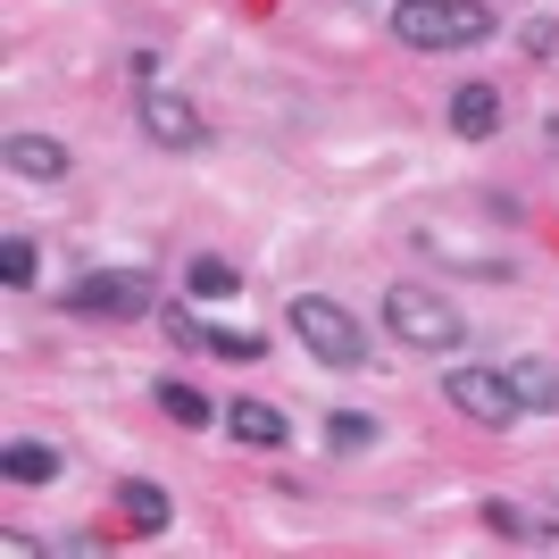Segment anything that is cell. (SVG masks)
<instances>
[{
	"mask_svg": "<svg viewBox=\"0 0 559 559\" xmlns=\"http://www.w3.org/2000/svg\"><path fill=\"white\" fill-rule=\"evenodd\" d=\"M393 34L409 50H467V43H485V34H492V9H485V0H401Z\"/></svg>",
	"mask_w": 559,
	"mask_h": 559,
	"instance_id": "6da1fadb",
	"label": "cell"
},
{
	"mask_svg": "<svg viewBox=\"0 0 559 559\" xmlns=\"http://www.w3.org/2000/svg\"><path fill=\"white\" fill-rule=\"evenodd\" d=\"M284 326L301 334L326 368H359V359H368V326H359L343 301H326V293H293V301H284Z\"/></svg>",
	"mask_w": 559,
	"mask_h": 559,
	"instance_id": "7a4b0ae2",
	"label": "cell"
},
{
	"mask_svg": "<svg viewBox=\"0 0 559 559\" xmlns=\"http://www.w3.org/2000/svg\"><path fill=\"white\" fill-rule=\"evenodd\" d=\"M384 326H393L409 350H460L467 343L460 309H451L443 293H426V284H393V293H384Z\"/></svg>",
	"mask_w": 559,
	"mask_h": 559,
	"instance_id": "3957f363",
	"label": "cell"
},
{
	"mask_svg": "<svg viewBox=\"0 0 559 559\" xmlns=\"http://www.w3.org/2000/svg\"><path fill=\"white\" fill-rule=\"evenodd\" d=\"M451 409H460L467 426H518L526 418V401H518V384H510V368H451Z\"/></svg>",
	"mask_w": 559,
	"mask_h": 559,
	"instance_id": "277c9868",
	"label": "cell"
},
{
	"mask_svg": "<svg viewBox=\"0 0 559 559\" xmlns=\"http://www.w3.org/2000/svg\"><path fill=\"white\" fill-rule=\"evenodd\" d=\"M59 301H68L75 318H142V309H151V276H75Z\"/></svg>",
	"mask_w": 559,
	"mask_h": 559,
	"instance_id": "5b68a950",
	"label": "cell"
},
{
	"mask_svg": "<svg viewBox=\"0 0 559 559\" xmlns=\"http://www.w3.org/2000/svg\"><path fill=\"white\" fill-rule=\"evenodd\" d=\"M142 134L167 142V151H201V134H210V126H201V109H192V100H176V93H159V84H151V93H142Z\"/></svg>",
	"mask_w": 559,
	"mask_h": 559,
	"instance_id": "8992f818",
	"label": "cell"
},
{
	"mask_svg": "<svg viewBox=\"0 0 559 559\" xmlns=\"http://www.w3.org/2000/svg\"><path fill=\"white\" fill-rule=\"evenodd\" d=\"M226 426H234V443H259V451H284V443H293L284 409H267V401H234Z\"/></svg>",
	"mask_w": 559,
	"mask_h": 559,
	"instance_id": "52a82bcc",
	"label": "cell"
},
{
	"mask_svg": "<svg viewBox=\"0 0 559 559\" xmlns=\"http://www.w3.org/2000/svg\"><path fill=\"white\" fill-rule=\"evenodd\" d=\"M492 126H501V93H492V84H460V93H451V134L485 142Z\"/></svg>",
	"mask_w": 559,
	"mask_h": 559,
	"instance_id": "ba28073f",
	"label": "cell"
},
{
	"mask_svg": "<svg viewBox=\"0 0 559 559\" xmlns=\"http://www.w3.org/2000/svg\"><path fill=\"white\" fill-rule=\"evenodd\" d=\"M185 284H192V301H242V267H234V259H217V251L185 259Z\"/></svg>",
	"mask_w": 559,
	"mask_h": 559,
	"instance_id": "9c48e42d",
	"label": "cell"
},
{
	"mask_svg": "<svg viewBox=\"0 0 559 559\" xmlns=\"http://www.w3.org/2000/svg\"><path fill=\"white\" fill-rule=\"evenodd\" d=\"M9 167H17V176H68V151H59V142L50 134H9Z\"/></svg>",
	"mask_w": 559,
	"mask_h": 559,
	"instance_id": "30bf717a",
	"label": "cell"
},
{
	"mask_svg": "<svg viewBox=\"0 0 559 559\" xmlns=\"http://www.w3.org/2000/svg\"><path fill=\"white\" fill-rule=\"evenodd\" d=\"M510 384H518L526 409H543V418L559 409V368H551V359H510Z\"/></svg>",
	"mask_w": 559,
	"mask_h": 559,
	"instance_id": "8fae6325",
	"label": "cell"
},
{
	"mask_svg": "<svg viewBox=\"0 0 559 559\" xmlns=\"http://www.w3.org/2000/svg\"><path fill=\"white\" fill-rule=\"evenodd\" d=\"M0 467H9V485H50V476H59V451H50V443H25V435H17V443L0 451Z\"/></svg>",
	"mask_w": 559,
	"mask_h": 559,
	"instance_id": "7c38bea8",
	"label": "cell"
},
{
	"mask_svg": "<svg viewBox=\"0 0 559 559\" xmlns=\"http://www.w3.org/2000/svg\"><path fill=\"white\" fill-rule=\"evenodd\" d=\"M159 409H167L176 426H210V418H217L210 401H201V384H185V376H159Z\"/></svg>",
	"mask_w": 559,
	"mask_h": 559,
	"instance_id": "4fadbf2b",
	"label": "cell"
},
{
	"mask_svg": "<svg viewBox=\"0 0 559 559\" xmlns=\"http://www.w3.org/2000/svg\"><path fill=\"white\" fill-rule=\"evenodd\" d=\"M117 510L134 518V535H159V526H167V492H159V485H142V476H134V485L117 492Z\"/></svg>",
	"mask_w": 559,
	"mask_h": 559,
	"instance_id": "5bb4252c",
	"label": "cell"
},
{
	"mask_svg": "<svg viewBox=\"0 0 559 559\" xmlns=\"http://www.w3.org/2000/svg\"><path fill=\"white\" fill-rule=\"evenodd\" d=\"M34 267H43L34 234H9V242H0V284H9V293H25V284H34Z\"/></svg>",
	"mask_w": 559,
	"mask_h": 559,
	"instance_id": "9a60e30c",
	"label": "cell"
},
{
	"mask_svg": "<svg viewBox=\"0 0 559 559\" xmlns=\"http://www.w3.org/2000/svg\"><path fill=\"white\" fill-rule=\"evenodd\" d=\"M326 443H334V451H368V443H376V418H359V409H343V418L326 426Z\"/></svg>",
	"mask_w": 559,
	"mask_h": 559,
	"instance_id": "2e32d148",
	"label": "cell"
}]
</instances>
